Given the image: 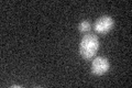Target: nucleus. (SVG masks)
<instances>
[{"instance_id":"obj_3","label":"nucleus","mask_w":132,"mask_h":88,"mask_svg":"<svg viewBox=\"0 0 132 88\" xmlns=\"http://www.w3.org/2000/svg\"><path fill=\"white\" fill-rule=\"evenodd\" d=\"M110 68L109 61L106 57L98 56L93 61L92 64V73L97 76H101V75L106 74Z\"/></svg>"},{"instance_id":"obj_4","label":"nucleus","mask_w":132,"mask_h":88,"mask_svg":"<svg viewBox=\"0 0 132 88\" xmlns=\"http://www.w3.org/2000/svg\"><path fill=\"white\" fill-rule=\"evenodd\" d=\"M78 29H79V31L82 33V34H86V33H88L90 30H92V24H90L89 21H81L79 23V26H78Z\"/></svg>"},{"instance_id":"obj_2","label":"nucleus","mask_w":132,"mask_h":88,"mask_svg":"<svg viewBox=\"0 0 132 88\" xmlns=\"http://www.w3.org/2000/svg\"><path fill=\"white\" fill-rule=\"evenodd\" d=\"M113 28V19L109 15H102L96 20L94 24L95 31L99 34H107Z\"/></svg>"},{"instance_id":"obj_1","label":"nucleus","mask_w":132,"mask_h":88,"mask_svg":"<svg viewBox=\"0 0 132 88\" xmlns=\"http://www.w3.org/2000/svg\"><path fill=\"white\" fill-rule=\"evenodd\" d=\"M99 47V41L98 37L95 34L87 33L82 36L79 45V53L82 58L85 60H90L93 58L97 53V50Z\"/></svg>"}]
</instances>
